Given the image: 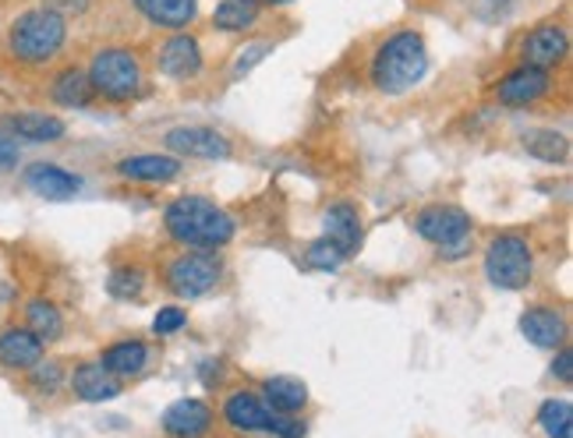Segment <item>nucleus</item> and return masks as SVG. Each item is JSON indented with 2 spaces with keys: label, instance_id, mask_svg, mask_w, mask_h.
<instances>
[{
  "label": "nucleus",
  "instance_id": "17",
  "mask_svg": "<svg viewBox=\"0 0 573 438\" xmlns=\"http://www.w3.org/2000/svg\"><path fill=\"white\" fill-rule=\"evenodd\" d=\"M68 382H71L78 400H86V403H110V400H117V396H120V382L99 361L78 364L71 371Z\"/></svg>",
  "mask_w": 573,
  "mask_h": 438
},
{
  "label": "nucleus",
  "instance_id": "22",
  "mask_svg": "<svg viewBox=\"0 0 573 438\" xmlns=\"http://www.w3.org/2000/svg\"><path fill=\"white\" fill-rule=\"evenodd\" d=\"M262 392H265V407L273 413H286V417H294L304 403H309V386L294 379V374H273V379H265Z\"/></svg>",
  "mask_w": 573,
  "mask_h": 438
},
{
  "label": "nucleus",
  "instance_id": "33",
  "mask_svg": "<svg viewBox=\"0 0 573 438\" xmlns=\"http://www.w3.org/2000/svg\"><path fill=\"white\" fill-rule=\"evenodd\" d=\"M60 379H65V371H60L57 361H50V364L39 361V364L32 368V379H29V382H32L39 392H54V389L60 386Z\"/></svg>",
  "mask_w": 573,
  "mask_h": 438
},
{
  "label": "nucleus",
  "instance_id": "34",
  "mask_svg": "<svg viewBox=\"0 0 573 438\" xmlns=\"http://www.w3.org/2000/svg\"><path fill=\"white\" fill-rule=\"evenodd\" d=\"M273 438H304V425L298 417H286V413H270V425H265Z\"/></svg>",
  "mask_w": 573,
  "mask_h": 438
},
{
  "label": "nucleus",
  "instance_id": "26",
  "mask_svg": "<svg viewBox=\"0 0 573 438\" xmlns=\"http://www.w3.org/2000/svg\"><path fill=\"white\" fill-rule=\"evenodd\" d=\"M262 8L255 0H220L216 11H213V29L220 32H244L259 22Z\"/></svg>",
  "mask_w": 573,
  "mask_h": 438
},
{
  "label": "nucleus",
  "instance_id": "1",
  "mask_svg": "<svg viewBox=\"0 0 573 438\" xmlns=\"http://www.w3.org/2000/svg\"><path fill=\"white\" fill-rule=\"evenodd\" d=\"M167 234L184 244L188 252H220L234 241V220L227 208H220L213 198L181 195L163 213Z\"/></svg>",
  "mask_w": 573,
  "mask_h": 438
},
{
  "label": "nucleus",
  "instance_id": "18",
  "mask_svg": "<svg viewBox=\"0 0 573 438\" xmlns=\"http://www.w3.org/2000/svg\"><path fill=\"white\" fill-rule=\"evenodd\" d=\"M43 340L29 329H8L0 332V364L8 371H32L43 361Z\"/></svg>",
  "mask_w": 573,
  "mask_h": 438
},
{
  "label": "nucleus",
  "instance_id": "28",
  "mask_svg": "<svg viewBox=\"0 0 573 438\" xmlns=\"http://www.w3.org/2000/svg\"><path fill=\"white\" fill-rule=\"evenodd\" d=\"M538 425L548 438H573V407L570 400H545L538 410Z\"/></svg>",
  "mask_w": 573,
  "mask_h": 438
},
{
  "label": "nucleus",
  "instance_id": "27",
  "mask_svg": "<svg viewBox=\"0 0 573 438\" xmlns=\"http://www.w3.org/2000/svg\"><path fill=\"white\" fill-rule=\"evenodd\" d=\"M524 149L535 159H545V163H566L570 159V142L560 132H548V128L524 135Z\"/></svg>",
  "mask_w": 573,
  "mask_h": 438
},
{
  "label": "nucleus",
  "instance_id": "24",
  "mask_svg": "<svg viewBox=\"0 0 573 438\" xmlns=\"http://www.w3.org/2000/svg\"><path fill=\"white\" fill-rule=\"evenodd\" d=\"M26 329L36 332V337L43 340V343H54V340L65 337V315H60V308L54 301L36 298L26 308Z\"/></svg>",
  "mask_w": 573,
  "mask_h": 438
},
{
  "label": "nucleus",
  "instance_id": "2",
  "mask_svg": "<svg viewBox=\"0 0 573 438\" xmlns=\"http://www.w3.org/2000/svg\"><path fill=\"white\" fill-rule=\"evenodd\" d=\"M372 86L386 96H404L411 93L428 71V50L425 39L415 29L394 32L372 57Z\"/></svg>",
  "mask_w": 573,
  "mask_h": 438
},
{
  "label": "nucleus",
  "instance_id": "20",
  "mask_svg": "<svg viewBox=\"0 0 573 438\" xmlns=\"http://www.w3.org/2000/svg\"><path fill=\"white\" fill-rule=\"evenodd\" d=\"M117 174L128 181H146V184H163L174 181L181 174L177 156H159V153H142V156H128L117 163Z\"/></svg>",
  "mask_w": 573,
  "mask_h": 438
},
{
  "label": "nucleus",
  "instance_id": "35",
  "mask_svg": "<svg viewBox=\"0 0 573 438\" xmlns=\"http://www.w3.org/2000/svg\"><path fill=\"white\" fill-rule=\"evenodd\" d=\"M552 374H556L563 386L573 382V350L570 347H560L556 350V361H552Z\"/></svg>",
  "mask_w": 573,
  "mask_h": 438
},
{
  "label": "nucleus",
  "instance_id": "37",
  "mask_svg": "<svg viewBox=\"0 0 573 438\" xmlns=\"http://www.w3.org/2000/svg\"><path fill=\"white\" fill-rule=\"evenodd\" d=\"M14 156H18V153H14V145L0 138V166H11V163H14Z\"/></svg>",
  "mask_w": 573,
  "mask_h": 438
},
{
  "label": "nucleus",
  "instance_id": "31",
  "mask_svg": "<svg viewBox=\"0 0 573 438\" xmlns=\"http://www.w3.org/2000/svg\"><path fill=\"white\" fill-rule=\"evenodd\" d=\"M273 53V39H252V43H244V50L234 57V65H231V78H244V75H252L265 57Z\"/></svg>",
  "mask_w": 573,
  "mask_h": 438
},
{
  "label": "nucleus",
  "instance_id": "3",
  "mask_svg": "<svg viewBox=\"0 0 573 438\" xmlns=\"http://www.w3.org/2000/svg\"><path fill=\"white\" fill-rule=\"evenodd\" d=\"M68 43V22L50 8H32L26 14H18L8 32L11 53L22 65H47Z\"/></svg>",
  "mask_w": 573,
  "mask_h": 438
},
{
  "label": "nucleus",
  "instance_id": "7",
  "mask_svg": "<svg viewBox=\"0 0 573 438\" xmlns=\"http://www.w3.org/2000/svg\"><path fill=\"white\" fill-rule=\"evenodd\" d=\"M220 276L223 262L216 259V252H184L167 269V286L177 298H206L210 290H216Z\"/></svg>",
  "mask_w": 573,
  "mask_h": 438
},
{
  "label": "nucleus",
  "instance_id": "23",
  "mask_svg": "<svg viewBox=\"0 0 573 438\" xmlns=\"http://www.w3.org/2000/svg\"><path fill=\"white\" fill-rule=\"evenodd\" d=\"M146 361H149V347L142 340H117L104 350V358H99V364H104L114 379L138 374L142 368H146Z\"/></svg>",
  "mask_w": 573,
  "mask_h": 438
},
{
  "label": "nucleus",
  "instance_id": "4",
  "mask_svg": "<svg viewBox=\"0 0 573 438\" xmlns=\"http://www.w3.org/2000/svg\"><path fill=\"white\" fill-rule=\"evenodd\" d=\"M93 96H104L110 103H132L142 93V65L132 50H99L93 65L86 68Z\"/></svg>",
  "mask_w": 573,
  "mask_h": 438
},
{
  "label": "nucleus",
  "instance_id": "21",
  "mask_svg": "<svg viewBox=\"0 0 573 438\" xmlns=\"http://www.w3.org/2000/svg\"><path fill=\"white\" fill-rule=\"evenodd\" d=\"M132 4L149 18L153 26L181 32L184 26L195 22L198 0H132Z\"/></svg>",
  "mask_w": 573,
  "mask_h": 438
},
{
  "label": "nucleus",
  "instance_id": "8",
  "mask_svg": "<svg viewBox=\"0 0 573 438\" xmlns=\"http://www.w3.org/2000/svg\"><path fill=\"white\" fill-rule=\"evenodd\" d=\"M163 142H167V149L174 156H192V159H227L234 153L227 135H220L216 128H202V124H195V128H174Z\"/></svg>",
  "mask_w": 573,
  "mask_h": 438
},
{
  "label": "nucleus",
  "instance_id": "36",
  "mask_svg": "<svg viewBox=\"0 0 573 438\" xmlns=\"http://www.w3.org/2000/svg\"><path fill=\"white\" fill-rule=\"evenodd\" d=\"M47 8L57 11L60 18H68V14H81L89 8V0H47Z\"/></svg>",
  "mask_w": 573,
  "mask_h": 438
},
{
  "label": "nucleus",
  "instance_id": "10",
  "mask_svg": "<svg viewBox=\"0 0 573 438\" xmlns=\"http://www.w3.org/2000/svg\"><path fill=\"white\" fill-rule=\"evenodd\" d=\"M552 89V78L548 71L542 68H531V65H521L509 71L503 81H499V89H496V99L503 103V107H531V103H538L542 96H548Z\"/></svg>",
  "mask_w": 573,
  "mask_h": 438
},
{
  "label": "nucleus",
  "instance_id": "32",
  "mask_svg": "<svg viewBox=\"0 0 573 438\" xmlns=\"http://www.w3.org/2000/svg\"><path fill=\"white\" fill-rule=\"evenodd\" d=\"M184 325H188V315H184V308H177V304L159 308L156 319H153V332H156V337H174V332H181Z\"/></svg>",
  "mask_w": 573,
  "mask_h": 438
},
{
  "label": "nucleus",
  "instance_id": "9",
  "mask_svg": "<svg viewBox=\"0 0 573 438\" xmlns=\"http://www.w3.org/2000/svg\"><path fill=\"white\" fill-rule=\"evenodd\" d=\"M566 50H570V36L563 26H538L524 36V65L531 68H542V71H552L560 68L566 60Z\"/></svg>",
  "mask_w": 573,
  "mask_h": 438
},
{
  "label": "nucleus",
  "instance_id": "29",
  "mask_svg": "<svg viewBox=\"0 0 573 438\" xmlns=\"http://www.w3.org/2000/svg\"><path fill=\"white\" fill-rule=\"evenodd\" d=\"M107 290L117 301H138L142 290H146V276H142V269H135V265H117L107 280Z\"/></svg>",
  "mask_w": 573,
  "mask_h": 438
},
{
  "label": "nucleus",
  "instance_id": "15",
  "mask_svg": "<svg viewBox=\"0 0 573 438\" xmlns=\"http://www.w3.org/2000/svg\"><path fill=\"white\" fill-rule=\"evenodd\" d=\"M322 226H326V234H322V237H330L347 259L358 255L365 231H361L358 208H355L351 202H337V205L326 208V213H322Z\"/></svg>",
  "mask_w": 573,
  "mask_h": 438
},
{
  "label": "nucleus",
  "instance_id": "38",
  "mask_svg": "<svg viewBox=\"0 0 573 438\" xmlns=\"http://www.w3.org/2000/svg\"><path fill=\"white\" fill-rule=\"evenodd\" d=\"M255 4L262 8V4H291V0H255Z\"/></svg>",
  "mask_w": 573,
  "mask_h": 438
},
{
  "label": "nucleus",
  "instance_id": "5",
  "mask_svg": "<svg viewBox=\"0 0 573 438\" xmlns=\"http://www.w3.org/2000/svg\"><path fill=\"white\" fill-rule=\"evenodd\" d=\"M535 276V255L524 234H496L485 252V280L499 290H524Z\"/></svg>",
  "mask_w": 573,
  "mask_h": 438
},
{
  "label": "nucleus",
  "instance_id": "6",
  "mask_svg": "<svg viewBox=\"0 0 573 438\" xmlns=\"http://www.w3.org/2000/svg\"><path fill=\"white\" fill-rule=\"evenodd\" d=\"M415 231L436 244L446 259H457L470 247V216L460 205H428L418 213Z\"/></svg>",
  "mask_w": 573,
  "mask_h": 438
},
{
  "label": "nucleus",
  "instance_id": "16",
  "mask_svg": "<svg viewBox=\"0 0 573 438\" xmlns=\"http://www.w3.org/2000/svg\"><path fill=\"white\" fill-rule=\"evenodd\" d=\"M521 332L542 350H560L566 343V319L556 308H527L521 315Z\"/></svg>",
  "mask_w": 573,
  "mask_h": 438
},
{
  "label": "nucleus",
  "instance_id": "12",
  "mask_svg": "<svg viewBox=\"0 0 573 438\" xmlns=\"http://www.w3.org/2000/svg\"><path fill=\"white\" fill-rule=\"evenodd\" d=\"M156 65L159 71L167 75V78H195L202 71V47H198V39L188 36V32H174L167 43L159 47L156 53Z\"/></svg>",
  "mask_w": 573,
  "mask_h": 438
},
{
  "label": "nucleus",
  "instance_id": "30",
  "mask_svg": "<svg viewBox=\"0 0 573 438\" xmlns=\"http://www.w3.org/2000/svg\"><path fill=\"white\" fill-rule=\"evenodd\" d=\"M304 262H309L315 273H333V269H340L347 262V255L340 252V247L330 237H319V241L309 244V252H304Z\"/></svg>",
  "mask_w": 573,
  "mask_h": 438
},
{
  "label": "nucleus",
  "instance_id": "19",
  "mask_svg": "<svg viewBox=\"0 0 573 438\" xmlns=\"http://www.w3.org/2000/svg\"><path fill=\"white\" fill-rule=\"evenodd\" d=\"M0 128L22 142H57L65 138V120L54 114H8L0 120Z\"/></svg>",
  "mask_w": 573,
  "mask_h": 438
},
{
  "label": "nucleus",
  "instance_id": "13",
  "mask_svg": "<svg viewBox=\"0 0 573 438\" xmlns=\"http://www.w3.org/2000/svg\"><path fill=\"white\" fill-rule=\"evenodd\" d=\"M213 428V410L206 400H195V396H184V400L171 403L163 413V431L171 438H202Z\"/></svg>",
  "mask_w": 573,
  "mask_h": 438
},
{
  "label": "nucleus",
  "instance_id": "11",
  "mask_svg": "<svg viewBox=\"0 0 573 438\" xmlns=\"http://www.w3.org/2000/svg\"><path fill=\"white\" fill-rule=\"evenodd\" d=\"M26 187L47 202H71L81 192V177L57 163H32L26 166Z\"/></svg>",
  "mask_w": 573,
  "mask_h": 438
},
{
  "label": "nucleus",
  "instance_id": "14",
  "mask_svg": "<svg viewBox=\"0 0 573 438\" xmlns=\"http://www.w3.org/2000/svg\"><path fill=\"white\" fill-rule=\"evenodd\" d=\"M270 407H265L262 396L249 392V389H237L223 400V421H227L234 431L241 435H252V431H265L270 425Z\"/></svg>",
  "mask_w": 573,
  "mask_h": 438
},
{
  "label": "nucleus",
  "instance_id": "25",
  "mask_svg": "<svg viewBox=\"0 0 573 438\" xmlns=\"http://www.w3.org/2000/svg\"><path fill=\"white\" fill-rule=\"evenodd\" d=\"M50 96L60 107H89L93 99V86H89V75L86 68H65L50 86Z\"/></svg>",
  "mask_w": 573,
  "mask_h": 438
}]
</instances>
